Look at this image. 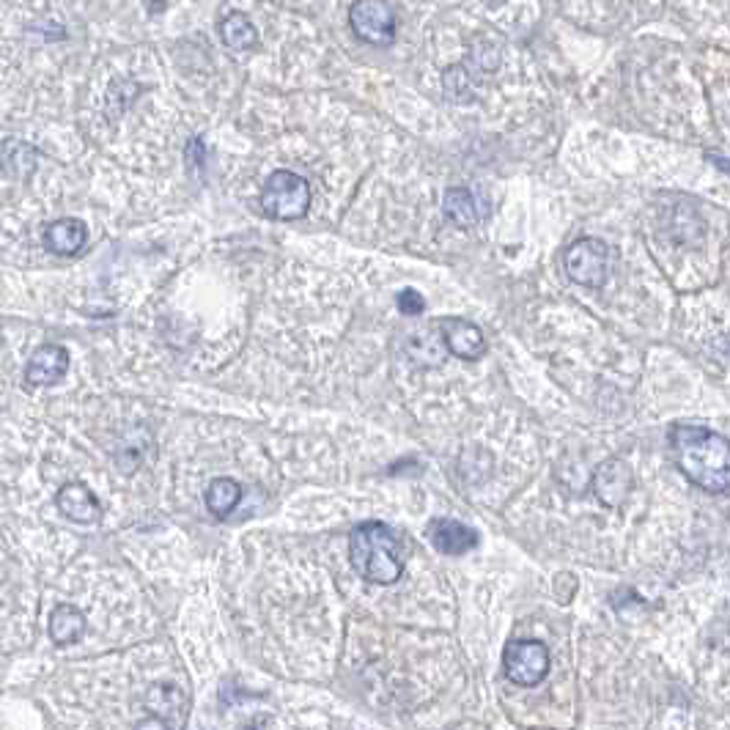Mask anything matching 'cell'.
I'll list each match as a JSON object with an SVG mask.
<instances>
[{
    "mask_svg": "<svg viewBox=\"0 0 730 730\" xmlns=\"http://www.w3.org/2000/svg\"><path fill=\"white\" fill-rule=\"evenodd\" d=\"M673 462L689 484L709 494L730 492V440L720 431L695 423H676L670 429Z\"/></svg>",
    "mask_w": 730,
    "mask_h": 730,
    "instance_id": "6da1fadb",
    "label": "cell"
},
{
    "mask_svg": "<svg viewBox=\"0 0 730 730\" xmlns=\"http://www.w3.org/2000/svg\"><path fill=\"white\" fill-rule=\"evenodd\" d=\"M349 560L357 574L374 585H393L404 574L398 538L385 522H363L352 530Z\"/></svg>",
    "mask_w": 730,
    "mask_h": 730,
    "instance_id": "7a4b0ae2",
    "label": "cell"
},
{
    "mask_svg": "<svg viewBox=\"0 0 730 730\" xmlns=\"http://www.w3.org/2000/svg\"><path fill=\"white\" fill-rule=\"evenodd\" d=\"M311 209V187L294 171L269 173L261 190V212L272 220H300Z\"/></svg>",
    "mask_w": 730,
    "mask_h": 730,
    "instance_id": "3957f363",
    "label": "cell"
},
{
    "mask_svg": "<svg viewBox=\"0 0 730 730\" xmlns=\"http://www.w3.org/2000/svg\"><path fill=\"white\" fill-rule=\"evenodd\" d=\"M566 272L574 283L588 286V289H602L610 278L612 250L607 242L596 237H582L566 250Z\"/></svg>",
    "mask_w": 730,
    "mask_h": 730,
    "instance_id": "277c9868",
    "label": "cell"
},
{
    "mask_svg": "<svg viewBox=\"0 0 730 730\" xmlns=\"http://www.w3.org/2000/svg\"><path fill=\"white\" fill-rule=\"evenodd\" d=\"M505 678L516 687H538L549 676V651L538 640H511L503 651Z\"/></svg>",
    "mask_w": 730,
    "mask_h": 730,
    "instance_id": "5b68a950",
    "label": "cell"
},
{
    "mask_svg": "<svg viewBox=\"0 0 730 730\" xmlns=\"http://www.w3.org/2000/svg\"><path fill=\"white\" fill-rule=\"evenodd\" d=\"M349 22H352V31L368 44L385 47L396 36V14L385 0H357L349 11Z\"/></svg>",
    "mask_w": 730,
    "mask_h": 730,
    "instance_id": "8992f818",
    "label": "cell"
},
{
    "mask_svg": "<svg viewBox=\"0 0 730 730\" xmlns=\"http://www.w3.org/2000/svg\"><path fill=\"white\" fill-rule=\"evenodd\" d=\"M143 709L149 711L154 720H162L168 728H182L187 722V709L190 700L184 695L182 687L168 684V681H157L146 689L143 695Z\"/></svg>",
    "mask_w": 730,
    "mask_h": 730,
    "instance_id": "52a82bcc",
    "label": "cell"
},
{
    "mask_svg": "<svg viewBox=\"0 0 730 730\" xmlns=\"http://www.w3.org/2000/svg\"><path fill=\"white\" fill-rule=\"evenodd\" d=\"M404 355L412 365L418 368H437L448 360L451 349L445 341V333L437 322L420 327L418 333H409L404 341Z\"/></svg>",
    "mask_w": 730,
    "mask_h": 730,
    "instance_id": "ba28073f",
    "label": "cell"
},
{
    "mask_svg": "<svg viewBox=\"0 0 730 730\" xmlns=\"http://www.w3.org/2000/svg\"><path fill=\"white\" fill-rule=\"evenodd\" d=\"M632 489H634V473L632 467L623 462V459H607V462L599 464V470L593 473V492H596V497H599L604 505H610V508H618V505L629 497Z\"/></svg>",
    "mask_w": 730,
    "mask_h": 730,
    "instance_id": "9c48e42d",
    "label": "cell"
},
{
    "mask_svg": "<svg viewBox=\"0 0 730 730\" xmlns=\"http://www.w3.org/2000/svg\"><path fill=\"white\" fill-rule=\"evenodd\" d=\"M445 333L448 349L453 357H462V360H481L486 355V338L484 330L478 324L467 322L462 316H445L437 322Z\"/></svg>",
    "mask_w": 730,
    "mask_h": 730,
    "instance_id": "30bf717a",
    "label": "cell"
},
{
    "mask_svg": "<svg viewBox=\"0 0 730 730\" xmlns=\"http://www.w3.org/2000/svg\"><path fill=\"white\" fill-rule=\"evenodd\" d=\"M55 505L66 519H72L77 525H97L102 519V505H99L97 494L80 481L61 486L55 494Z\"/></svg>",
    "mask_w": 730,
    "mask_h": 730,
    "instance_id": "8fae6325",
    "label": "cell"
},
{
    "mask_svg": "<svg viewBox=\"0 0 730 730\" xmlns=\"http://www.w3.org/2000/svg\"><path fill=\"white\" fill-rule=\"evenodd\" d=\"M69 371V352L58 344L39 346L25 365V379L36 387L58 385Z\"/></svg>",
    "mask_w": 730,
    "mask_h": 730,
    "instance_id": "7c38bea8",
    "label": "cell"
},
{
    "mask_svg": "<svg viewBox=\"0 0 730 730\" xmlns=\"http://www.w3.org/2000/svg\"><path fill=\"white\" fill-rule=\"evenodd\" d=\"M429 541L431 547L442 552V555H451V558H459V555H467L478 547V533L473 527L462 525L456 519H434L429 525Z\"/></svg>",
    "mask_w": 730,
    "mask_h": 730,
    "instance_id": "4fadbf2b",
    "label": "cell"
},
{
    "mask_svg": "<svg viewBox=\"0 0 730 730\" xmlns=\"http://www.w3.org/2000/svg\"><path fill=\"white\" fill-rule=\"evenodd\" d=\"M442 212L459 228H473L489 215V206L484 195H478L470 187H451L442 198Z\"/></svg>",
    "mask_w": 730,
    "mask_h": 730,
    "instance_id": "5bb4252c",
    "label": "cell"
},
{
    "mask_svg": "<svg viewBox=\"0 0 730 730\" xmlns=\"http://www.w3.org/2000/svg\"><path fill=\"white\" fill-rule=\"evenodd\" d=\"M88 228L77 217H61L44 228V247L55 256H77L86 247Z\"/></svg>",
    "mask_w": 730,
    "mask_h": 730,
    "instance_id": "9a60e30c",
    "label": "cell"
},
{
    "mask_svg": "<svg viewBox=\"0 0 730 730\" xmlns=\"http://www.w3.org/2000/svg\"><path fill=\"white\" fill-rule=\"evenodd\" d=\"M47 632L55 645H75L86 634V615L77 610L75 604H58L50 612Z\"/></svg>",
    "mask_w": 730,
    "mask_h": 730,
    "instance_id": "2e32d148",
    "label": "cell"
},
{
    "mask_svg": "<svg viewBox=\"0 0 730 730\" xmlns=\"http://www.w3.org/2000/svg\"><path fill=\"white\" fill-rule=\"evenodd\" d=\"M242 500V484L234 478H215L212 484L206 486V508L217 516V519H226L237 503Z\"/></svg>",
    "mask_w": 730,
    "mask_h": 730,
    "instance_id": "e0dca14e",
    "label": "cell"
},
{
    "mask_svg": "<svg viewBox=\"0 0 730 730\" xmlns=\"http://www.w3.org/2000/svg\"><path fill=\"white\" fill-rule=\"evenodd\" d=\"M220 36L231 50H250L258 42V33L253 22L247 20L242 11H228L220 22Z\"/></svg>",
    "mask_w": 730,
    "mask_h": 730,
    "instance_id": "ac0fdd59",
    "label": "cell"
},
{
    "mask_svg": "<svg viewBox=\"0 0 730 730\" xmlns=\"http://www.w3.org/2000/svg\"><path fill=\"white\" fill-rule=\"evenodd\" d=\"M3 165H6V173L14 179H28L36 168V149L22 143V140L6 138L3 140Z\"/></svg>",
    "mask_w": 730,
    "mask_h": 730,
    "instance_id": "d6986e66",
    "label": "cell"
},
{
    "mask_svg": "<svg viewBox=\"0 0 730 730\" xmlns=\"http://www.w3.org/2000/svg\"><path fill=\"white\" fill-rule=\"evenodd\" d=\"M398 311L404 313V316H420V313L426 311V300H423V294L415 289H404L398 294Z\"/></svg>",
    "mask_w": 730,
    "mask_h": 730,
    "instance_id": "ffe728a7",
    "label": "cell"
},
{
    "mask_svg": "<svg viewBox=\"0 0 730 730\" xmlns=\"http://www.w3.org/2000/svg\"><path fill=\"white\" fill-rule=\"evenodd\" d=\"M709 160L714 162V165H720L722 171L730 173V160H725V157H720V154H709Z\"/></svg>",
    "mask_w": 730,
    "mask_h": 730,
    "instance_id": "44dd1931",
    "label": "cell"
},
{
    "mask_svg": "<svg viewBox=\"0 0 730 730\" xmlns=\"http://www.w3.org/2000/svg\"><path fill=\"white\" fill-rule=\"evenodd\" d=\"M486 3H492V6H497V3H503V0H486Z\"/></svg>",
    "mask_w": 730,
    "mask_h": 730,
    "instance_id": "7402d4cb",
    "label": "cell"
},
{
    "mask_svg": "<svg viewBox=\"0 0 730 730\" xmlns=\"http://www.w3.org/2000/svg\"><path fill=\"white\" fill-rule=\"evenodd\" d=\"M728 349H730V338H728Z\"/></svg>",
    "mask_w": 730,
    "mask_h": 730,
    "instance_id": "603a6c76",
    "label": "cell"
}]
</instances>
